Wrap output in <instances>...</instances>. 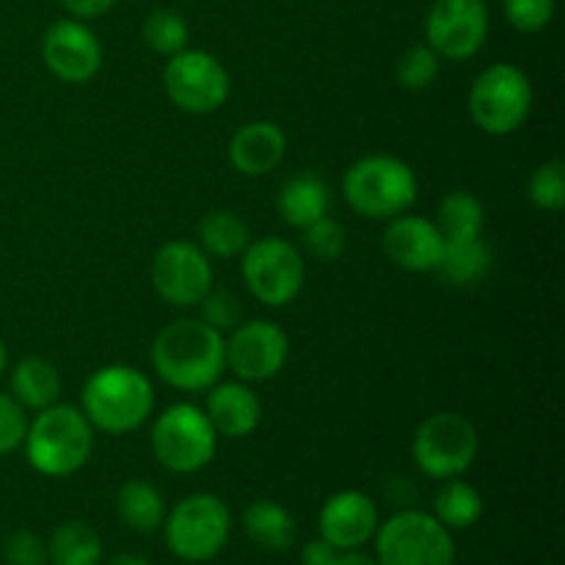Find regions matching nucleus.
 <instances>
[{"mask_svg":"<svg viewBox=\"0 0 565 565\" xmlns=\"http://www.w3.org/2000/svg\"><path fill=\"white\" fill-rule=\"evenodd\" d=\"M199 241H202V252L215 259H232L237 254L246 252L252 243V232L248 224L232 210H213L199 224Z\"/></svg>","mask_w":565,"mask_h":565,"instance_id":"26","label":"nucleus"},{"mask_svg":"<svg viewBox=\"0 0 565 565\" xmlns=\"http://www.w3.org/2000/svg\"><path fill=\"white\" fill-rule=\"evenodd\" d=\"M334 565H379V561H373V557H367V555H362L359 550H353V552H342V555L337 557Z\"/></svg>","mask_w":565,"mask_h":565,"instance_id":"39","label":"nucleus"},{"mask_svg":"<svg viewBox=\"0 0 565 565\" xmlns=\"http://www.w3.org/2000/svg\"><path fill=\"white\" fill-rule=\"evenodd\" d=\"M243 281L265 307H287L303 287L301 252L274 235L248 243L243 252Z\"/></svg>","mask_w":565,"mask_h":565,"instance_id":"10","label":"nucleus"},{"mask_svg":"<svg viewBox=\"0 0 565 565\" xmlns=\"http://www.w3.org/2000/svg\"><path fill=\"white\" fill-rule=\"evenodd\" d=\"M116 513L136 533H154L166 522L163 494L147 480H127L116 491Z\"/></svg>","mask_w":565,"mask_h":565,"instance_id":"24","label":"nucleus"},{"mask_svg":"<svg viewBox=\"0 0 565 565\" xmlns=\"http://www.w3.org/2000/svg\"><path fill=\"white\" fill-rule=\"evenodd\" d=\"M163 88L171 103L185 114H213L230 97V72L207 50H180L169 55Z\"/></svg>","mask_w":565,"mask_h":565,"instance_id":"11","label":"nucleus"},{"mask_svg":"<svg viewBox=\"0 0 565 565\" xmlns=\"http://www.w3.org/2000/svg\"><path fill=\"white\" fill-rule=\"evenodd\" d=\"M141 36L154 53L177 55L188 47V22L171 9H158L143 20Z\"/></svg>","mask_w":565,"mask_h":565,"instance_id":"29","label":"nucleus"},{"mask_svg":"<svg viewBox=\"0 0 565 565\" xmlns=\"http://www.w3.org/2000/svg\"><path fill=\"white\" fill-rule=\"evenodd\" d=\"M28 430L25 408L11 395L0 392V456H9L17 447H22Z\"/></svg>","mask_w":565,"mask_h":565,"instance_id":"35","label":"nucleus"},{"mask_svg":"<svg viewBox=\"0 0 565 565\" xmlns=\"http://www.w3.org/2000/svg\"><path fill=\"white\" fill-rule=\"evenodd\" d=\"M152 285L171 307H196L213 287V265L196 243L169 241L152 259Z\"/></svg>","mask_w":565,"mask_h":565,"instance_id":"14","label":"nucleus"},{"mask_svg":"<svg viewBox=\"0 0 565 565\" xmlns=\"http://www.w3.org/2000/svg\"><path fill=\"white\" fill-rule=\"evenodd\" d=\"M303 246L320 263H334L345 252L348 235L340 221H334L331 215H323L315 224L303 226Z\"/></svg>","mask_w":565,"mask_h":565,"instance_id":"32","label":"nucleus"},{"mask_svg":"<svg viewBox=\"0 0 565 565\" xmlns=\"http://www.w3.org/2000/svg\"><path fill=\"white\" fill-rule=\"evenodd\" d=\"M163 527L166 544L180 561L207 563L230 541L232 516L215 494H191L171 508Z\"/></svg>","mask_w":565,"mask_h":565,"instance_id":"8","label":"nucleus"},{"mask_svg":"<svg viewBox=\"0 0 565 565\" xmlns=\"http://www.w3.org/2000/svg\"><path fill=\"white\" fill-rule=\"evenodd\" d=\"M489 36L486 0H434L425 20V39L439 58L467 61Z\"/></svg>","mask_w":565,"mask_h":565,"instance_id":"12","label":"nucleus"},{"mask_svg":"<svg viewBox=\"0 0 565 565\" xmlns=\"http://www.w3.org/2000/svg\"><path fill=\"white\" fill-rule=\"evenodd\" d=\"M108 565H152V563L141 555H116Z\"/></svg>","mask_w":565,"mask_h":565,"instance_id":"40","label":"nucleus"},{"mask_svg":"<svg viewBox=\"0 0 565 565\" xmlns=\"http://www.w3.org/2000/svg\"><path fill=\"white\" fill-rule=\"evenodd\" d=\"M207 414L210 425L215 434L226 436V439H246L263 419V403H259L257 392L243 381H230V384H213L210 386Z\"/></svg>","mask_w":565,"mask_h":565,"instance_id":"18","label":"nucleus"},{"mask_svg":"<svg viewBox=\"0 0 565 565\" xmlns=\"http://www.w3.org/2000/svg\"><path fill=\"white\" fill-rule=\"evenodd\" d=\"M279 215L296 230L315 224L318 218L329 215L331 191L318 174H296L285 182L279 199H276Z\"/></svg>","mask_w":565,"mask_h":565,"instance_id":"20","label":"nucleus"},{"mask_svg":"<svg viewBox=\"0 0 565 565\" xmlns=\"http://www.w3.org/2000/svg\"><path fill=\"white\" fill-rule=\"evenodd\" d=\"M381 248L397 268L412 270V274H428L439 265L445 237L434 221L403 213L390 218V226L381 237Z\"/></svg>","mask_w":565,"mask_h":565,"instance_id":"17","label":"nucleus"},{"mask_svg":"<svg viewBox=\"0 0 565 565\" xmlns=\"http://www.w3.org/2000/svg\"><path fill=\"white\" fill-rule=\"evenodd\" d=\"M6 364H9V351H6V342L0 340V375H3Z\"/></svg>","mask_w":565,"mask_h":565,"instance_id":"41","label":"nucleus"},{"mask_svg":"<svg viewBox=\"0 0 565 565\" xmlns=\"http://www.w3.org/2000/svg\"><path fill=\"white\" fill-rule=\"evenodd\" d=\"M226 337L202 318H182L166 326L152 345L160 379L180 392H204L226 370Z\"/></svg>","mask_w":565,"mask_h":565,"instance_id":"1","label":"nucleus"},{"mask_svg":"<svg viewBox=\"0 0 565 565\" xmlns=\"http://www.w3.org/2000/svg\"><path fill=\"white\" fill-rule=\"evenodd\" d=\"M441 58L428 44H414L397 58V83L408 92H423L439 77Z\"/></svg>","mask_w":565,"mask_h":565,"instance_id":"31","label":"nucleus"},{"mask_svg":"<svg viewBox=\"0 0 565 565\" xmlns=\"http://www.w3.org/2000/svg\"><path fill=\"white\" fill-rule=\"evenodd\" d=\"M483 204L478 202V196L469 191H452L441 199L434 224L439 226L445 241H458V237L483 235Z\"/></svg>","mask_w":565,"mask_h":565,"instance_id":"28","label":"nucleus"},{"mask_svg":"<svg viewBox=\"0 0 565 565\" xmlns=\"http://www.w3.org/2000/svg\"><path fill=\"white\" fill-rule=\"evenodd\" d=\"M508 22L522 33L544 31L555 17V0H502Z\"/></svg>","mask_w":565,"mask_h":565,"instance_id":"33","label":"nucleus"},{"mask_svg":"<svg viewBox=\"0 0 565 565\" xmlns=\"http://www.w3.org/2000/svg\"><path fill=\"white\" fill-rule=\"evenodd\" d=\"M467 108L483 132L511 136L533 110V83L516 64H494L475 77Z\"/></svg>","mask_w":565,"mask_h":565,"instance_id":"5","label":"nucleus"},{"mask_svg":"<svg viewBox=\"0 0 565 565\" xmlns=\"http://www.w3.org/2000/svg\"><path fill=\"white\" fill-rule=\"evenodd\" d=\"M154 408L152 381L132 364H108L88 375L83 386V408L92 428L121 436L138 430Z\"/></svg>","mask_w":565,"mask_h":565,"instance_id":"3","label":"nucleus"},{"mask_svg":"<svg viewBox=\"0 0 565 565\" xmlns=\"http://www.w3.org/2000/svg\"><path fill=\"white\" fill-rule=\"evenodd\" d=\"M61 3L75 20H94V17H103L116 0H61Z\"/></svg>","mask_w":565,"mask_h":565,"instance_id":"38","label":"nucleus"},{"mask_svg":"<svg viewBox=\"0 0 565 565\" xmlns=\"http://www.w3.org/2000/svg\"><path fill=\"white\" fill-rule=\"evenodd\" d=\"M318 527L320 539L334 544L340 552L362 550L379 530V508L367 494L356 489L337 491L320 508Z\"/></svg>","mask_w":565,"mask_h":565,"instance_id":"16","label":"nucleus"},{"mask_svg":"<svg viewBox=\"0 0 565 565\" xmlns=\"http://www.w3.org/2000/svg\"><path fill=\"white\" fill-rule=\"evenodd\" d=\"M226 367L243 384H259L281 373L290 356V340L274 320H246L232 329L224 345Z\"/></svg>","mask_w":565,"mask_h":565,"instance_id":"13","label":"nucleus"},{"mask_svg":"<svg viewBox=\"0 0 565 565\" xmlns=\"http://www.w3.org/2000/svg\"><path fill=\"white\" fill-rule=\"evenodd\" d=\"M373 539L379 565H456V541L434 513H395Z\"/></svg>","mask_w":565,"mask_h":565,"instance_id":"6","label":"nucleus"},{"mask_svg":"<svg viewBox=\"0 0 565 565\" xmlns=\"http://www.w3.org/2000/svg\"><path fill=\"white\" fill-rule=\"evenodd\" d=\"M25 458L44 478H70L86 467L94 450V428L86 414L70 403L36 412L25 430Z\"/></svg>","mask_w":565,"mask_h":565,"instance_id":"2","label":"nucleus"},{"mask_svg":"<svg viewBox=\"0 0 565 565\" xmlns=\"http://www.w3.org/2000/svg\"><path fill=\"white\" fill-rule=\"evenodd\" d=\"M342 552L337 550L334 544H329L326 539H315L309 541L307 546H303L301 552V563L303 565H334L337 557H340Z\"/></svg>","mask_w":565,"mask_h":565,"instance_id":"37","label":"nucleus"},{"mask_svg":"<svg viewBox=\"0 0 565 565\" xmlns=\"http://www.w3.org/2000/svg\"><path fill=\"white\" fill-rule=\"evenodd\" d=\"M434 516L445 524L447 530H469L478 524L483 516V497L475 486L463 483V480L450 478L439 489L434 500Z\"/></svg>","mask_w":565,"mask_h":565,"instance_id":"27","label":"nucleus"},{"mask_svg":"<svg viewBox=\"0 0 565 565\" xmlns=\"http://www.w3.org/2000/svg\"><path fill=\"white\" fill-rule=\"evenodd\" d=\"M489 268H491L489 243L483 241V235H475V237H458V241H445L439 265H436V274H439L447 285L469 287V285H478L480 279H486Z\"/></svg>","mask_w":565,"mask_h":565,"instance_id":"21","label":"nucleus"},{"mask_svg":"<svg viewBox=\"0 0 565 565\" xmlns=\"http://www.w3.org/2000/svg\"><path fill=\"white\" fill-rule=\"evenodd\" d=\"M287 152V136L276 121H248L232 136L230 163L246 177H265L281 163Z\"/></svg>","mask_w":565,"mask_h":565,"instance_id":"19","label":"nucleus"},{"mask_svg":"<svg viewBox=\"0 0 565 565\" xmlns=\"http://www.w3.org/2000/svg\"><path fill=\"white\" fill-rule=\"evenodd\" d=\"M6 565H47V544L31 530L9 535L3 546Z\"/></svg>","mask_w":565,"mask_h":565,"instance_id":"36","label":"nucleus"},{"mask_svg":"<svg viewBox=\"0 0 565 565\" xmlns=\"http://www.w3.org/2000/svg\"><path fill=\"white\" fill-rule=\"evenodd\" d=\"M527 196L539 210H546V213H561L565 207V166L561 160L541 163L539 169L530 174Z\"/></svg>","mask_w":565,"mask_h":565,"instance_id":"30","label":"nucleus"},{"mask_svg":"<svg viewBox=\"0 0 565 565\" xmlns=\"http://www.w3.org/2000/svg\"><path fill=\"white\" fill-rule=\"evenodd\" d=\"M199 307H202L204 323H210L221 334L235 329L243 318L241 301L230 290H215V287H210V292L199 301Z\"/></svg>","mask_w":565,"mask_h":565,"instance_id":"34","label":"nucleus"},{"mask_svg":"<svg viewBox=\"0 0 565 565\" xmlns=\"http://www.w3.org/2000/svg\"><path fill=\"white\" fill-rule=\"evenodd\" d=\"M50 565H99L103 563V539L86 522H66L53 530L47 541Z\"/></svg>","mask_w":565,"mask_h":565,"instance_id":"25","label":"nucleus"},{"mask_svg":"<svg viewBox=\"0 0 565 565\" xmlns=\"http://www.w3.org/2000/svg\"><path fill=\"white\" fill-rule=\"evenodd\" d=\"M342 193L364 218L390 221L417 202V174L395 154H367L345 171Z\"/></svg>","mask_w":565,"mask_h":565,"instance_id":"4","label":"nucleus"},{"mask_svg":"<svg viewBox=\"0 0 565 565\" xmlns=\"http://www.w3.org/2000/svg\"><path fill=\"white\" fill-rule=\"evenodd\" d=\"M61 395V375L53 362L42 356H28L17 362L11 370V397L22 408L42 412V408L58 403Z\"/></svg>","mask_w":565,"mask_h":565,"instance_id":"22","label":"nucleus"},{"mask_svg":"<svg viewBox=\"0 0 565 565\" xmlns=\"http://www.w3.org/2000/svg\"><path fill=\"white\" fill-rule=\"evenodd\" d=\"M243 530L257 546L268 552L290 550L296 541V519L274 500H257L243 513Z\"/></svg>","mask_w":565,"mask_h":565,"instance_id":"23","label":"nucleus"},{"mask_svg":"<svg viewBox=\"0 0 565 565\" xmlns=\"http://www.w3.org/2000/svg\"><path fill=\"white\" fill-rule=\"evenodd\" d=\"M218 450V434L207 414L191 403H174L152 425V452L169 472L193 475Z\"/></svg>","mask_w":565,"mask_h":565,"instance_id":"7","label":"nucleus"},{"mask_svg":"<svg viewBox=\"0 0 565 565\" xmlns=\"http://www.w3.org/2000/svg\"><path fill=\"white\" fill-rule=\"evenodd\" d=\"M47 70L64 83H86L103 66V44L83 20H58L42 39Z\"/></svg>","mask_w":565,"mask_h":565,"instance_id":"15","label":"nucleus"},{"mask_svg":"<svg viewBox=\"0 0 565 565\" xmlns=\"http://www.w3.org/2000/svg\"><path fill=\"white\" fill-rule=\"evenodd\" d=\"M478 428L458 412H439L414 434V461L434 480L461 478L478 458Z\"/></svg>","mask_w":565,"mask_h":565,"instance_id":"9","label":"nucleus"}]
</instances>
